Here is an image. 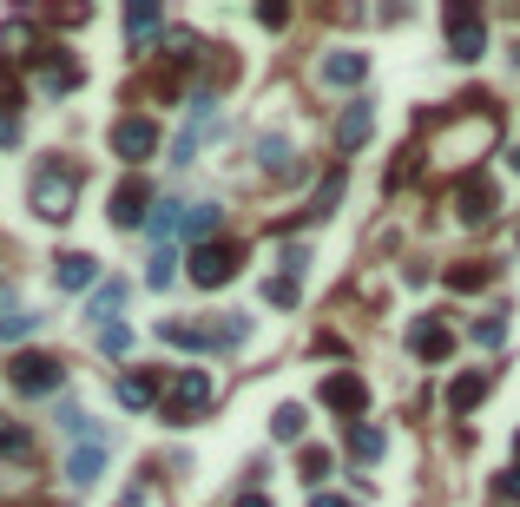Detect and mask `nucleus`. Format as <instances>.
Wrapping results in <instances>:
<instances>
[{
	"label": "nucleus",
	"instance_id": "9b49d317",
	"mask_svg": "<svg viewBox=\"0 0 520 507\" xmlns=\"http://www.w3.org/2000/svg\"><path fill=\"white\" fill-rule=\"evenodd\" d=\"M455 218H461V224L494 218V185H488V178H461V191H455Z\"/></svg>",
	"mask_w": 520,
	"mask_h": 507
},
{
	"label": "nucleus",
	"instance_id": "20e7f679",
	"mask_svg": "<svg viewBox=\"0 0 520 507\" xmlns=\"http://www.w3.org/2000/svg\"><path fill=\"white\" fill-rule=\"evenodd\" d=\"M7 382L27 389V396H53V389L66 382V369L53 363V356H14V363H7Z\"/></svg>",
	"mask_w": 520,
	"mask_h": 507
},
{
	"label": "nucleus",
	"instance_id": "39448f33",
	"mask_svg": "<svg viewBox=\"0 0 520 507\" xmlns=\"http://www.w3.org/2000/svg\"><path fill=\"white\" fill-rule=\"evenodd\" d=\"M231 277H237L231 244H198V251H191V284L198 290H218V284H231Z\"/></svg>",
	"mask_w": 520,
	"mask_h": 507
},
{
	"label": "nucleus",
	"instance_id": "a878e982",
	"mask_svg": "<svg viewBox=\"0 0 520 507\" xmlns=\"http://www.w3.org/2000/svg\"><path fill=\"white\" fill-rule=\"evenodd\" d=\"M172 277H178V244H165V251L152 257V270H145V284H152V290H165Z\"/></svg>",
	"mask_w": 520,
	"mask_h": 507
},
{
	"label": "nucleus",
	"instance_id": "7c9ffc66",
	"mask_svg": "<svg viewBox=\"0 0 520 507\" xmlns=\"http://www.w3.org/2000/svg\"><path fill=\"white\" fill-rule=\"evenodd\" d=\"M99 349H106V356H126V349H132V330H126V323H106V330H99Z\"/></svg>",
	"mask_w": 520,
	"mask_h": 507
},
{
	"label": "nucleus",
	"instance_id": "37998d69",
	"mask_svg": "<svg viewBox=\"0 0 520 507\" xmlns=\"http://www.w3.org/2000/svg\"><path fill=\"white\" fill-rule=\"evenodd\" d=\"M514 172H520V152H514Z\"/></svg>",
	"mask_w": 520,
	"mask_h": 507
},
{
	"label": "nucleus",
	"instance_id": "4c0bfd02",
	"mask_svg": "<svg viewBox=\"0 0 520 507\" xmlns=\"http://www.w3.org/2000/svg\"><path fill=\"white\" fill-rule=\"evenodd\" d=\"M481 277H488V270H474V264H461V270H455V277H448V284H455V290H474V284H481Z\"/></svg>",
	"mask_w": 520,
	"mask_h": 507
},
{
	"label": "nucleus",
	"instance_id": "f3484780",
	"mask_svg": "<svg viewBox=\"0 0 520 507\" xmlns=\"http://www.w3.org/2000/svg\"><path fill=\"white\" fill-rule=\"evenodd\" d=\"M158 396V376H119V409H152Z\"/></svg>",
	"mask_w": 520,
	"mask_h": 507
},
{
	"label": "nucleus",
	"instance_id": "f8f14e48",
	"mask_svg": "<svg viewBox=\"0 0 520 507\" xmlns=\"http://www.w3.org/2000/svg\"><path fill=\"white\" fill-rule=\"evenodd\" d=\"M369 132H376V106H369V99H349V112L336 119V145H343V152H356Z\"/></svg>",
	"mask_w": 520,
	"mask_h": 507
},
{
	"label": "nucleus",
	"instance_id": "a211bd4d",
	"mask_svg": "<svg viewBox=\"0 0 520 507\" xmlns=\"http://www.w3.org/2000/svg\"><path fill=\"white\" fill-rule=\"evenodd\" d=\"M257 165H264L270 178H290V172H297V159H290V139H257Z\"/></svg>",
	"mask_w": 520,
	"mask_h": 507
},
{
	"label": "nucleus",
	"instance_id": "f704fd0d",
	"mask_svg": "<svg viewBox=\"0 0 520 507\" xmlns=\"http://www.w3.org/2000/svg\"><path fill=\"white\" fill-rule=\"evenodd\" d=\"M244 336H251V317H231V323H224V330H218V343H224V349H237V343H244Z\"/></svg>",
	"mask_w": 520,
	"mask_h": 507
},
{
	"label": "nucleus",
	"instance_id": "c03bdc74",
	"mask_svg": "<svg viewBox=\"0 0 520 507\" xmlns=\"http://www.w3.org/2000/svg\"><path fill=\"white\" fill-rule=\"evenodd\" d=\"M514 442H520V435H514Z\"/></svg>",
	"mask_w": 520,
	"mask_h": 507
},
{
	"label": "nucleus",
	"instance_id": "58836bf2",
	"mask_svg": "<svg viewBox=\"0 0 520 507\" xmlns=\"http://www.w3.org/2000/svg\"><path fill=\"white\" fill-rule=\"evenodd\" d=\"M0 145H20V119L14 112H0Z\"/></svg>",
	"mask_w": 520,
	"mask_h": 507
},
{
	"label": "nucleus",
	"instance_id": "2eb2a0df",
	"mask_svg": "<svg viewBox=\"0 0 520 507\" xmlns=\"http://www.w3.org/2000/svg\"><path fill=\"white\" fill-rule=\"evenodd\" d=\"M185 224H191V205H178V198H165V205L152 211V224H145V231H152V238H158V251H165V244H172L178 231H185Z\"/></svg>",
	"mask_w": 520,
	"mask_h": 507
},
{
	"label": "nucleus",
	"instance_id": "f03ea898",
	"mask_svg": "<svg viewBox=\"0 0 520 507\" xmlns=\"http://www.w3.org/2000/svg\"><path fill=\"white\" fill-rule=\"evenodd\" d=\"M73 198H79V172H60V165H47V172L33 178V218L66 224V218H73Z\"/></svg>",
	"mask_w": 520,
	"mask_h": 507
},
{
	"label": "nucleus",
	"instance_id": "4be33fe9",
	"mask_svg": "<svg viewBox=\"0 0 520 507\" xmlns=\"http://www.w3.org/2000/svg\"><path fill=\"white\" fill-rule=\"evenodd\" d=\"M27 47H33V27L27 20H7V27H0V53H7V60H27Z\"/></svg>",
	"mask_w": 520,
	"mask_h": 507
},
{
	"label": "nucleus",
	"instance_id": "c9c22d12",
	"mask_svg": "<svg viewBox=\"0 0 520 507\" xmlns=\"http://www.w3.org/2000/svg\"><path fill=\"white\" fill-rule=\"evenodd\" d=\"M303 270H310V251H303V244H290V251H284V277H303Z\"/></svg>",
	"mask_w": 520,
	"mask_h": 507
},
{
	"label": "nucleus",
	"instance_id": "9d476101",
	"mask_svg": "<svg viewBox=\"0 0 520 507\" xmlns=\"http://www.w3.org/2000/svg\"><path fill=\"white\" fill-rule=\"evenodd\" d=\"M323 86H363L369 80V53H356V47H336V53H323Z\"/></svg>",
	"mask_w": 520,
	"mask_h": 507
},
{
	"label": "nucleus",
	"instance_id": "5701e85b",
	"mask_svg": "<svg viewBox=\"0 0 520 507\" xmlns=\"http://www.w3.org/2000/svg\"><path fill=\"white\" fill-rule=\"evenodd\" d=\"M0 455H14V461L33 455V435H27L20 422H7V415H0Z\"/></svg>",
	"mask_w": 520,
	"mask_h": 507
},
{
	"label": "nucleus",
	"instance_id": "6e6552de",
	"mask_svg": "<svg viewBox=\"0 0 520 507\" xmlns=\"http://www.w3.org/2000/svg\"><path fill=\"white\" fill-rule=\"evenodd\" d=\"M145 205H152V185H145V178H126V185L112 191V211H106V218L119 224V231H139V224H152V218H145Z\"/></svg>",
	"mask_w": 520,
	"mask_h": 507
},
{
	"label": "nucleus",
	"instance_id": "393cba45",
	"mask_svg": "<svg viewBox=\"0 0 520 507\" xmlns=\"http://www.w3.org/2000/svg\"><path fill=\"white\" fill-rule=\"evenodd\" d=\"M158 336H165L172 349H205V343H211V336L198 330V323H158Z\"/></svg>",
	"mask_w": 520,
	"mask_h": 507
},
{
	"label": "nucleus",
	"instance_id": "b1692460",
	"mask_svg": "<svg viewBox=\"0 0 520 507\" xmlns=\"http://www.w3.org/2000/svg\"><path fill=\"white\" fill-rule=\"evenodd\" d=\"M270 435H277V442H303V409L297 402H284V409L270 415Z\"/></svg>",
	"mask_w": 520,
	"mask_h": 507
},
{
	"label": "nucleus",
	"instance_id": "cd10ccee",
	"mask_svg": "<svg viewBox=\"0 0 520 507\" xmlns=\"http://www.w3.org/2000/svg\"><path fill=\"white\" fill-rule=\"evenodd\" d=\"M349 448H356V455H363V461H382V428L356 422V428H349Z\"/></svg>",
	"mask_w": 520,
	"mask_h": 507
},
{
	"label": "nucleus",
	"instance_id": "dca6fc26",
	"mask_svg": "<svg viewBox=\"0 0 520 507\" xmlns=\"http://www.w3.org/2000/svg\"><path fill=\"white\" fill-rule=\"evenodd\" d=\"M53 277H60V290H86V284L99 277V264H93L86 251H66L60 264H53Z\"/></svg>",
	"mask_w": 520,
	"mask_h": 507
},
{
	"label": "nucleus",
	"instance_id": "ddd939ff",
	"mask_svg": "<svg viewBox=\"0 0 520 507\" xmlns=\"http://www.w3.org/2000/svg\"><path fill=\"white\" fill-rule=\"evenodd\" d=\"M99 468H106V442H79L73 461H66V481H73V488H93Z\"/></svg>",
	"mask_w": 520,
	"mask_h": 507
},
{
	"label": "nucleus",
	"instance_id": "aec40b11",
	"mask_svg": "<svg viewBox=\"0 0 520 507\" xmlns=\"http://www.w3.org/2000/svg\"><path fill=\"white\" fill-rule=\"evenodd\" d=\"M119 303H126V284H119V277H112V284H99V290H93V317H99V330H106V323L119 317Z\"/></svg>",
	"mask_w": 520,
	"mask_h": 507
},
{
	"label": "nucleus",
	"instance_id": "412c9836",
	"mask_svg": "<svg viewBox=\"0 0 520 507\" xmlns=\"http://www.w3.org/2000/svg\"><path fill=\"white\" fill-rule=\"evenodd\" d=\"M481 389H488V376H455V389H448V409L468 415L474 402H481Z\"/></svg>",
	"mask_w": 520,
	"mask_h": 507
},
{
	"label": "nucleus",
	"instance_id": "4468645a",
	"mask_svg": "<svg viewBox=\"0 0 520 507\" xmlns=\"http://www.w3.org/2000/svg\"><path fill=\"white\" fill-rule=\"evenodd\" d=\"M409 349H415V356H428V363H442L448 349H455V336H448L442 323L428 317V323H415V330H409Z\"/></svg>",
	"mask_w": 520,
	"mask_h": 507
},
{
	"label": "nucleus",
	"instance_id": "6ab92c4d",
	"mask_svg": "<svg viewBox=\"0 0 520 507\" xmlns=\"http://www.w3.org/2000/svg\"><path fill=\"white\" fill-rule=\"evenodd\" d=\"M79 80H86V73H79V60H53V66H47V73H40V86H47V93H53V99H60V93H73V86H79Z\"/></svg>",
	"mask_w": 520,
	"mask_h": 507
},
{
	"label": "nucleus",
	"instance_id": "e433bc0d",
	"mask_svg": "<svg viewBox=\"0 0 520 507\" xmlns=\"http://www.w3.org/2000/svg\"><path fill=\"white\" fill-rule=\"evenodd\" d=\"M336 198H343V178H330V185L316 191V218H323V211H330V205H336Z\"/></svg>",
	"mask_w": 520,
	"mask_h": 507
},
{
	"label": "nucleus",
	"instance_id": "a19ab883",
	"mask_svg": "<svg viewBox=\"0 0 520 507\" xmlns=\"http://www.w3.org/2000/svg\"><path fill=\"white\" fill-rule=\"evenodd\" d=\"M501 494H507V501H520V468H514V475H501Z\"/></svg>",
	"mask_w": 520,
	"mask_h": 507
},
{
	"label": "nucleus",
	"instance_id": "2f4dec72",
	"mask_svg": "<svg viewBox=\"0 0 520 507\" xmlns=\"http://www.w3.org/2000/svg\"><path fill=\"white\" fill-rule=\"evenodd\" d=\"M191 238H211L218 231V205H191V224H185Z\"/></svg>",
	"mask_w": 520,
	"mask_h": 507
},
{
	"label": "nucleus",
	"instance_id": "c756f323",
	"mask_svg": "<svg viewBox=\"0 0 520 507\" xmlns=\"http://www.w3.org/2000/svg\"><path fill=\"white\" fill-rule=\"evenodd\" d=\"M330 468H336L330 448H303V481H316V488H323V475H330Z\"/></svg>",
	"mask_w": 520,
	"mask_h": 507
},
{
	"label": "nucleus",
	"instance_id": "bb28decb",
	"mask_svg": "<svg viewBox=\"0 0 520 507\" xmlns=\"http://www.w3.org/2000/svg\"><path fill=\"white\" fill-rule=\"evenodd\" d=\"M264 297H270V303H277V310H297V297H303V284H297V277H284V270H277V277H270V284H264Z\"/></svg>",
	"mask_w": 520,
	"mask_h": 507
},
{
	"label": "nucleus",
	"instance_id": "79ce46f5",
	"mask_svg": "<svg viewBox=\"0 0 520 507\" xmlns=\"http://www.w3.org/2000/svg\"><path fill=\"white\" fill-rule=\"evenodd\" d=\"M237 507H270V494H244V501H237Z\"/></svg>",
	"mask_w": 520,
	"mask_h": 507
},
{
	"label": "nucleus",
	"instance_id": "7ed1b4c3",
	"mask_svg": "<svg viewBox=\"0 0 520 507\" xmlns=\"http://www.w3.org/2000/svg\"><path fill=\"white\" fill-rule=\"evenodd\" d=\"M448 53H455V60H481V53H488V20L474 14L468 0L448 7Z\"/></svg>",
	"mask_w": 520,
	"mask_h": 507
},
{
	"label": "nucleus",
	"instance_id": "0eeeda50",
	"mask_svg": "<svg viewBox=\"0 0 520 507\" xmlns=\"http://www.w3.org/2000/svg\"><path fill=\"white\" fill-rule=\"evenodd\" d=\"M218 126V106L211 99H191V119H185V132L172 139V165H191L198 159V145H205V132Z\"/></svg>",
	"mask_w": 520,
	"mask_h": 507
},
{
	"label": "nucleus",
	"instance_id": "473e14b6",
	"mask_svg": "<svg viewBox=\"0 0 520 507\" xmlns=\"http://www.w3.org/2000/svg\"><path fill=\"white\" fill-rule=\"evenodd\" d=\"M474 343H481V349H501V343H507V323H501V317L474 323Z\"/></svg>",
	"mask_w": 520,
	"mask_h": 507
},
{
	"label": "nucleus",
	"instance_id": "c85d7f7f",
	"mask_svg": "<svg viewBox=\"0 0 520 507\" xmlns=\"http://www.w3.org/2000/svg\"><path fill=\"white\" fill-rule=\"evenodd\" d=\"M33 323H40V317H27V310H0V343H20V336H33Z\"/></svg>",
	"mask_w": 520,
	"mask_h": 507
},
{
	"label": "nucleus",
	"instance_id": "72a5a7b5",
	"mask_svg": "<svg viewBox=\"0 0 520 507\" xmlns=\"http://www.w3.org/2000/svg\"><path fill=\"white\" fill-rule=\"evenodd\" d=\"M126 27H132V40H145V33L158 27V7H145V0H139V7L126 14Z\"/></svg>",
	"mask_w": 520,
	"mask_h": 507
},
{
	"label": "nucleus",
	"instance_id": "423d86ee",
	"mask_svg": "<svg viewBox=\"0 0 520 507\" xmlns=\"http://www.w3.org/2000/svg\"><path fill=\"white\" fill-rule=\"evenodd\" d=\"M112 152H119L126 165H145L158 152V126L152 119H119V126H112Z\"/></svg>",
	"mask_w": 520,
	"mask_h": 507
},
{
	"label": "nucleus",
	"instance_id": "ea45409f",
	"mask_svg": "<svg viewBox=\"0 0 520 507\" xmlns=\"http://www.w3.org/2000/svg\"><path fill=\"white\" fill-rule=\"evenodd\" d=\"M310 507H356V501H343V494H330V488H316V494H310Z\"/></svg>",
	"mask_w": 520,
	"mask_h": 507
},
{
	"label": "nucleus",
	"instance_id": "1a4fd4ad",
	"mask_svg": "<svg viewBox=\"0 0 520 507\" xmlns=\"http://www.w3.org/2000/svg\"><path fill=\"white\" fill-rule=\"evenodd\" d=\"M323 409H336V415H363V409H369V389H363V376H349V369L323 376Z\"/></svg>",
	"mask_w": 520,
	"mask_h": 507
},
{
	"label": "nucleus",
	"instance_id": "f257e3e1",
	"mask_svg": "<svg viewBox=\"0 0 520 507\" xmlns=\"http://www.w3.org/2000/svg\"><path fill=\"white\" fill-rule=\"evenodd\" d=\"M211 402H218V382H211L205 369H178V376L165 382V422H198Z\"/></svg>",
	"mask_w": 520,
	"mask_h": 507
}]
</instances>
